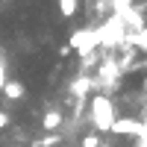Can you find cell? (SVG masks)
I'll return each instance as SVG.
<instances>
[{
    "instance_id": "1",
    "label": "cell",
    "mask_w": 147,
    "mask_h": 147,
    "mask_svg": "<svg viewBox=\"0 0 147 147\" xmlns=\"http://www.w3.org/2000/svg\"><path fill=\"white\" fill-rule=\"evenodd\" d=\"M91 124L97 127V132H109L115 124V103L106 94L91 97Z\"/></svg>"
},
{
    "instance_id": "2",
    "label": "cell",
    "mask_w": 147,
    "mask_h": 147,
    "mask_svg": "<svg viewBox=\"0 0 147 147\" xmlns=\"http://www.w3.org/2000/svg\"><path fill=\"white\" fill-rule=\"evenodd\" d=\"M97 44H100V32L97 30H77L71 35V50L77 47L80 53H91Z\"/></svg>"
},
{
    "instance_id": "3",
    "label": "cell",
    "mask_w": 147,
    "mask_h": 147,
    "mask_svg": "<svg viewBox=\"0 0 147 147\" xmlns=\"http://www.w3.org/2000/svg\"><path fill=\"white\" fill-rule=\"evenodd\" d=\"M109 132H115V136H138L141 138V132H144V124L138 118H115V124Z\"/></svg>"
},
{
    "instance_id": "4",
    "label": "cell",
    "mask_w": 147,
    "mask_h": 147,
    "mask_svg": "<svg viewBox=\"0 0 147 147\" xmlns=\"http://www.w3.org/2000/svg\"><path fill=\"white\" fill-rule=\"evenodd\" d=\"M24 91H27V88H24V82H18V80H6V82H3V91H0V94H3L6 100L18 103L21 97H24Z\"/></svg>"
},
{
    "instance_id": "5",
    "label": "cell",
    "mask_w": 147,
    "mask_h": 147,
    "mask_svg": "<svg viewBox=\"0 0 147 147\" xmlns=\"http://www.w3.org/2000/svg\"><path fill=\"white\" fill-rule=\"evenodd\" d=\"M56 3H59V12H62L65 18H74L77 9H80V0H56Z\"/></svg>"
},
{
    "instance_id": "6",
    "label": "cell",
    "mask_w": 147,
    "mask_h": 147,
    "mask_svg": "<svg viewBox=\"0 0 147 147\" xmlns=\"http://www.w3.org/2000/svg\"><path fill=\"white\" fill-rule=\"evenodd\" d=\"M59 124H62V115H59V112H47L44 121H41V129H56Z\"/></svg>"
},
{
    "instance_id": "7",
    "label": "cell",
    "mask_w": 147,
    "mask_h": 147,
    "mask_svg": "<svg viewBox=\"0 0 147 147\" xmlns=\"http://www.w3.org/2000/svg\"><path fill=\"white\" fill-rule=\"evenodd\" d=\"M80 147H100V136H97V132L82 136V138H80Z\"/></svg>"
},
{
    "instance_id": "8",
    "label": "cell",
    "mask_w": 147,
    "mask_h": 147,
    "mask_svg": "<svg viewBox=\"0 0 147 147\" xmlns=\"http://www.w3.org/2000/svg\"><path fill=\"white\" fill-rule=\"evenodd\" d=\"M132 41H136L141 50H147V30H144V32H138V35H132Z\"/></svg>"
},
{
    "instance_id": "9",
    "label": "cell",
    "mask_w": 147,
    "mask_h": 147,
    "mask_svg": "<svg viewBox=\"0 0 147 147\" xmlns=\"http://www.w3.org/2000/svg\"><path fill=\"white\" fill-rule=\"evenodd\" d=\"M56 141H59V136H50V138H38L32 147H50V144H56Z\"/></svg>"
},
{
    "instance_id": "10",
    "label": "cell",
    "mask_w": 147,
    "mask_h": 147,
    "mask_svg": "<svg viewBox=\"0 0 147 147\" xmlns=\"http://www.w3.org/2000/svg\"><path fill=\"white\" fill-rule=\"evenodd\" d=\"M3 82H6V71H3V53H0V91H3Z\"/></svg>"
},
{
    "instance_id": "11",
    "label": "cell",
    "mask_w": 147,
    "mask_h": 147,
    "mask_svg": "<svg viewBox=\"0 0 147 147\" xmlns=\"http://www.w3.org/2000/svg\"><path fill=\"white\" fill-rule=\"evenodd\" d=\"M6 127H9V115L0 112V129H6Z\"/></svg>"
},
{
    "instance_id": "12",
    "label": "cell",
    "mask_w": 147,
    "mask_h": 147,
    "mask_svg": "<svg viewBox=\"0 0 147 147\" xmlns=\"http://www.w3.org/2000/svg\"><path fill=\"white\" fill-rule=\"evenodd\" d=\"M59 56H71V44H62V47H59Z\"/></svg>"
},
{
    "instance_id": "13",
    "label": "cell",
    "mask_w": 147,
    "mask_h": 147,
    "mask_svg": "<svg viewBox=\"0 0 147 147\" xmlns=\"http://www.w3.org/2000/svg\"><path fill=\"white\" fill-rule=\"evenodd\" d=\"M100 147H112V144H103V141H100Z\"/></svg>"
},
{
    "instance_id": "14",
    "label": "cell",
    "mask_w": 147,
    "mask_h": 147,
    "mask_svg": "<svg viewBox=\"0 0 147 147\" xmlns=\"http://www.w3.org/2000/svg\"><path fill=\"white\" fill-rule=\"evenodd\" d=\"M6 3H12V0H6Z\"/></svg>"
},
{
    "instance_id": "15",
    "label": "cell",
    "mask_w": 147,
    "mask_h": 147,
    "mask_svg": "<svg viewBox=\"0 0 147 147\" xmlns=\"http://www.w3.org/2000/svg\"><path fill=\"white\" fill-rule=\"evenodd\" d=\"M144 88H147V82H144Z\"/></svg>"
}]
</instances>
